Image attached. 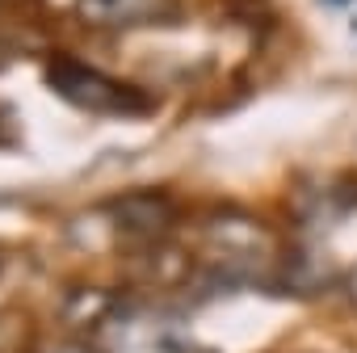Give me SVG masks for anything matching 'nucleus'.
Instances as JSON below:
<instances>
[{
    "mask_svg": "<svg viewBox=\"0 0 357 353\" xmlns=\"http://www.w3.org/2000/svg\"><path fill=\"white\" fill-rule=\"evenodd\" d=\"M202 244H206L211 269L219 278H231V282L261 278L278 257V240L269 236V227L252 215H240V211L215 215L202 232Z\"/></svg>",
    "mask_w": 357,
    "mask_h": 353,
    "instance_id": "obj_2",
    "label": "nucleus"
},
{
    "mask_svg": "<svg viewBox=\"0 0 357 353\" xmlns=\"http://www.w3.org/2000/svg\"><path fill=\"white\" fill-rule=\"evenodd\" d=\"M105 219L126 248H151L155 240H164L172 223V206L164 194H126L105 206Z\"/></svg>",
    "mask_w": 357,
    "mask_h": 353,
    "instance_id": "obj_4",
    "label": "nucleus"
},
{
    "mask_svg": "<svg viewBox=\"0 0 357 353\" xmlns=\"http://www.w3.org/2000/svg\"><path fill=\"white\" fill-rule=\"evenodd\" d=\"M47 84L76 110L97 118H143L151 110V97L118 76H105L72 55H55L47 63Z\"/></svg>",
    "mask_w": 357,
    "mask_h": 353,
    "instance_id": "obj_1",
    "label": "nucleus"
},
{
    "mask_svg": "<svg viewBox=\"0 0 357 353\" xmlns=\"http://www.w3.org/2000/svg\"><path fill=\"white\" fill-rule=\"evenodd\" d=\"M76 17L89 26H130L143 13L135 0H76Z\"/></svg>",
    "mask_w": 357,
    "mask_h": 353,
    "instance_id": "obj_5",
    "label": "nucleus"
},
{
    "mask_svg": "<svg viewBox=\"0 0 357 353\" xmlns=\"http://www.w3.org/2000/svg\"><path fill=\"white\" fill-rule=\"evenodd\" d=\"M43 353H97V349H89V345H76V340H68V345H47Z\"/></svg>",
    "mask_w": 357,
    "mask_h": 353,
    "instance_id": "obj_6",
    "label": "nucleus"
},
{
    "mask_svg": "<svg viewBox=\"0 0 357 353\" xmlns=\"http://www.w3.org/2000/svg\"><path fill=\"white\" fill-rule=\"evenodd\" d=\"M5 68H9V51H5V47H0V72H5Z\"/></svg>",
    "mask_w": 357,
    "mask_h": 353,
    "instance_id": "obj_8",
    "label": "nucleus"
},
{
    "mask_svg": "<svg viewBox=\"0 0 357 353\" xmlns=\"http://www.w3.org/2000/svg\"><path fill=\"white\" fill-rule=\"evenodd\" d=\"M97 332L105 345L101 353H190L185 336L176 332V320L143 303H118Z\"/></svg>",
    "mask_w": 357,
    "mask_h": 353,
    "instance_id": "obj_3",
    "label": "nucleus"
},
{
    "mask_svg": "<svg viewBox=\"0 0 357 353\" xmlns=\"http://www.w3.org/2000/svg\"><path fill=\"white\" fill-rule=\"evenodd\" d=\"M344 286H349V294H353V303H357V265L349 269V278H344Z\"/></svg>",
    "mask_w": 357,
    "mask_h": 353,
    "instance_id": "obj_7",
    "label": "nucleus"
}]
</instances>
